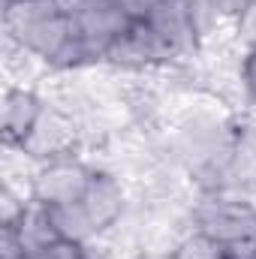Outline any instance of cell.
<instances>
[{
  "instance_id": "cell-1",
  "label": "cell",
  "mask_w": 256,
  "mask_h": 259,
  "mask_svg": "<svg viewBox=\"0 0 256 259\" xmlns=\"http://www.w3.org/2000/svg\"><path fill=\"white\" fill-rule=\"evenodd\" d=\"M3 30L21 52L52 64L72 39V18L55 0H12L3 3Z\"/></svg>"
},
{
  "instance_id": "cell-2",
  "label": "cell",
  "mask_w": 256,
  "mask_h": 259,
  "mask_svg": "<svg viewBox=\"0 0 256 259\" xmlns=\"http://www.w3.org/2000/svg\"><path fill=\"white\" fill-rule=\"evenodd\" d=\"M193 223H196V232H202L220 244L256 238V208L241 199H223V196L205 199L196 208Z\"/></svg>"
},
{
  "instance_id": "cell-3",
  "label": "cell",
  "mask_w": 256,
  "mask_h": 259,
  "mask_svg": "<svg viewBox=\"0 0 256 259\" xmlns=\"http://www.w3.org/2000/svg\"><path fill=\"white\" fill-rule=\"evenodd\" d=\"M94 178V169L84 166L75 157H61V160H49L39 166V172L33 175L30 184V199L55 208V205H72L81 202V196L88 193V184Z\"/></svg>"
},
{
  "instance_id": "cell-4",
  "label": "cell",
  "mask_w": 256,
  "mask_h": 259,
  "mask_svg": "<svg viewBox=\"0 0 256 259\" xmlns=\"http://www.w3.org/2000/svg\"><path fill=\"white\" fill-rule=\"evenodd\" d=\"M169 61H175V52L148 21H130L127 30L106 52V64L121 69H151Z\"/></svg>"
},
{
  "instance_id": "cell-5",
  "label": "cell",
  "mask_w": 256,
  "mask_h": 259,
  "mask_svg": "<svg viewBox=\"0 0 256 259\" xmlns=\"http://www.w3.org/2000/svg\"><path fill=\"white\" fill-rule=\"evenodd\" d=\"M78 139V130L72 124V118L66 115L64 109H46L36 130L30 133V139L21 145V151L33 160H61L69 157L72 145Z\"/></svg>"
},
{
  "instance_id": "cell-6",
  "label": "cell",
  "mask_w": 256,
  "mask_h": 259,
  "mask_svg": "<svg viewBox=\"0 0 256 259\" xmlns=\"http://www.w3.org/2000/svg\"><path fill=\"white\" fill-rule=\"evenodd\" d=\"M46 106L39 100V94L27 91V88H9L3 94V115H0V136L6 148H18L30 139V133L36 130L42 118Z\"/></svg>"
},
{
  "instance_id": "cell-7",
  "label": "cell",
  "mask_w": 256,
  "mask_h": 259,
  "mask_svg": "<svg viewBox=\"0 0 256 259\" xmlns=\"http://www.w3.org/2000/svg\"><path fill=\"white\" fill-rule=\"evenodd\" d=\"M175 52V58L196 49V9L193 0H160L145 18Z\"/></svg>"
},
{
  "instance_id": "cell-8",
  "label": "cell",
  "mask_w": 256,
  "mask_h": 259,
  "mask_svg": "<svg viewBox=\"0 0 256 259\" xmlns=\"http://www.w3.org/2000/svg\"><path fill=\"white\" fill-rule=\"evenodd\" d=\"M130 21H133V18H127L112 0H94L91 6H84L81 12L72 15V27H75V33H78L84 42H91V46L103 55V61H106L109 46L127 30Z\"/></svg>"
},
{
  "instance_id": "cell-9",
  "label": "cell",
  "mask_w": 256,
  "mask_h": 259,
  "mask_svg": "<svg viewBox=\"0 0 256 259\" xmlns=\"http://www.w3.org/2000/svg\"><path fill=\"white\" fill-rule=\"evenodd\" d=\"M81 205H84L97 235L112 229L127 211V193H124L121 178H115L112 172H97L94 169V178L88 184V193L81 196Z\"/></svg>"
},
{
  "instance_id": "cell-10",
  "label": "cell",
  "mask_w": 256,
  "mask_h": 259,
  "mask_svg": "<svg viewBox=\"0 0 256 259\" xmlns=\"http://www.w3.org/2000/svg\"><path fill=\"white\" fill-rule=\"evenodd\" d=\"M18 235H21V244H24V253L27 259L39 256L52 241H58L61 235H58V229H55V223H52V214H49V208L46 205H39V202H27V208H24V214L18 217Z\"/></svg>"
},
{
  "instance_id": "cell-11",
  "label": "cell",
  "mask_w": 256,
  "mask_h": 259,
  "mask_svg": "<svg viewBox=\"0 0 256 259\" xmlns=\"http://www.w3.org/2000/svg\"><path fill=\"white\" fill-rule=\"evenodd\" d=\"M49 214H52V223H55V229H58L61 238H72V241H84L88 244V238L97 235L94 223H91V217H88V211H84L81 202L55 205V208H49Z\"/></svg>"
},
{
  "instance_id": "cell-12",
  "label": "cell",
  "mask_w": 256,
  "mask_h": 259,
  "mask_svg": "<svg viewBox=\"0 0 256 259\" xmlns=\"http://www.w3.org/2000/svg\"><path fill=\"white\" fill-rule=\"evenodd\" d=\"M172 259H226V244H220L202 232H193L190 238H184L178 244Z\"/></svg>"
},
{
  "instance_id": "cell-13",
  "label": "cell",
  "mask_w": 256,
  "mask_h": 259,
  "mask_svg": "<svg viewBox=\"0 0 256 259\" xmlns=\"http://www.w3.org/2000/svg\"><path fill=\"white\" fill-rule=\"evenodd\" d=\"M33 259H88V247H84V241L58 238V241H52L39 256H33Z\"/></svg>"
},
{
  "instance_id": "cell-14",
  "label": "cell",
  "mask_w": 256,
  "mask_h": 259,
  "mask_svg": "<svg viewBox=\"0 0 256 259\" xmlns=\"http://www.w3.org/2000/svg\"><path fill=\"white\" fill-rule=\"evenodd\" d=\"M0 259H27L15 223H0Z\"/></svg>"
},
{
  "instance_id": "cell-15",
  "label": "cell",
  "mask_w": 256,
  "mask_h": 259,
  "mask_svg": "<svg viewBox=\"0 0 256 259\" xmlns=\"http://www.w3.org/2000/svg\"><path fill=\"white\" fill-rule=\"evenodd\" d=\"M127 18H133V21H145L151 12H154V6L160 3V0H112Z\"/></svg>"
},
{
  "instance_id": "cell-16",
  "label": "cell",
  "mask_w": 256,
  "mask_h": 259,
  "mask_svg": "<svg viewBox=\"0 0 256 259\" xmlns=\"http://www.w3.org/2000/svg\"><path fill=\"white\" fill-rule=\"evenodd\" d=\"M235 21H238V33L244 36L247 49H253V46H256V3L250 6V9H244Z\"/></svg>"
},
{
  "instance_id": "cell-17",
  "label": "cell",
  "mask_w": 256,
  "mask_h": 259,
  "mask_svg": "<svg viewBox=\"0 0 256 259\" xmlns=\"http://www.w3.org/2000/svg\"><path fill=\"white\" fill-rule=\"evenodd\" d=\"M256 0H208V6L214 9V12H220V15H232V18H238L244 9H250Z\"/></svg>"
},
{
  "instance_id": "cell-18",
  "label": "cell",
  "mask_w": 256,
  "mask_h": 259,
  "mask_svg": "<svg viewBox=\"0 0 256 259\" xmlns=\"http://www.w3.org/2000/svg\"><path fill=\"white\" fill-rule=\"evenodd\" d=\"M241 75H244V88H247V97H253V94H256V46H253V49H247V55H244Z\"/></svg>"
},
{
  "instance_id": "cell-19",
  "label": "cell",
  "mask_w": 256,
  "mask_h": 259,
  "mask_svg": "<svg viewBox=\"0 0 256 259\" xmlns=\"http://www.w3.org/2000/svg\"><path fill=\"white\" fill-rule=\"evenodd\" d=\"M3 3H12V0H3Z\"/></svg>"
}]
</instances>
